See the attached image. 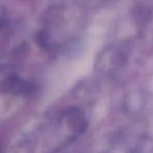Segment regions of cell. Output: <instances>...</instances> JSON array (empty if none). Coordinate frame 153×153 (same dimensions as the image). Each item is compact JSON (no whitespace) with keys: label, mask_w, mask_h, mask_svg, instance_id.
<instances>
[{"label":"cell","mask_w":153,"mask_h":153,"mask_svg":"<svg viewBox=\"0 0 153 153\" xmlns=\"http://www.w3.org/2000/svg\"><path fill=\"white\" fill-rule=\"evenodd\" d=\"M3 90L10 93H14L16 96H27L32 92V86L30 83L23 80L20 77H7L3 81Z\"/></svg>","instance_id":"6da1fadb"}]
</instances>
